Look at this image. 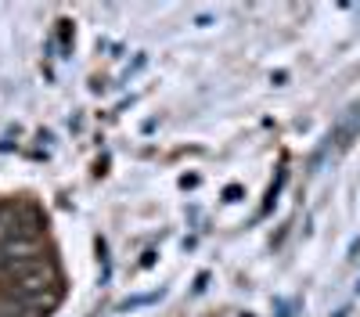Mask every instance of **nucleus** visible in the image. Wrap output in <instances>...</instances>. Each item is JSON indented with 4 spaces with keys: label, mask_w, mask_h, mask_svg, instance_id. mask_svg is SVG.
Wrapping results in <instances>:
<instances>
[{
    "label": "nucleus",
    "mask_w": 360,
    "mask_h": 317,
    "mask_svg": "<svg viewBox=\"0 0 360 317\" xmlns=\"http://www.w3.org/2000/svg\"><path fill=\"white\" fill-rule=\"evenodd\" d=\"M0 317H37L18 296H11L8 288H0Z\"/></svg>",
    "instance_id": "f257e3e1"
}]
</instances>
